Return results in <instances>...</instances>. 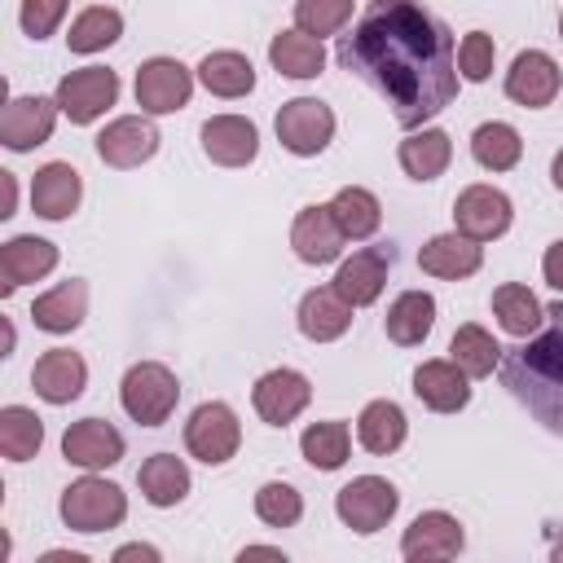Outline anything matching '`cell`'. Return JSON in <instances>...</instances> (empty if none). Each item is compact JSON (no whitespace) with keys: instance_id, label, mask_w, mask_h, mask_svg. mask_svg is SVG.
<instances>
[{"instance_id":"15","label":"cell","mask_w":563,"mask_h":563,"mask_svg":"<svg viewBox=\"0 0 563 563\" xmlns=\"http://www.w3.org/2000/svg\"><path fill=\"white\" fill-rule=\"evenodd\" d=\"M62 457L79 471H106V466L123 462V435L106 418H79L62 435Z\"/></svg>"},{"instance_id":"43","label":"cell","mask_w":563,"mask_h":563,"mask_svg":"<svg viewBox=\"0 0 563 563\" xmlns=\"http://www.w3.org/2000/svg\"><path fill=\"white\" fill-rule=\"evenodd\" d=\"M66 4H70V0H22L18 22H22V31H26L31 40H48V35L62 26Z\"/></svg>"},{"instance_id":"11","label":"cell","mask_w":563,"mask_h":563,"mask_svg":"<svg viewBox=\"0 0 563 563\" xmlns=\"http://www.w3.org/2000/svg\"><path fill=\"white\" fill-rule=\"evenodd\" d=\"M510 220H515V207L493 185H466L457 194V202H453V229L466 233V238H475V242L501 238L510 229Z\"/></svg>"},{"instance_id":"49","label":"cell","mask_w":563,"mask_h":563,"mask_svg":"<svg viewBox=\"0 0 563 563\" xmlns=\"http://www.w3.org/2000/svg\"><path fill=\"white\" fill-rule=\"evenodd\" d=\"M550 559L563 563V523H559V537H554V545H550Z\"/></svg>"},{"instance_id":"16","label":"cell","mask_w":563,"mask_h":563,"mask_svg":"<svg viewBox=\"0 0 563 563\" xmlns=\"http://www.w3.org/2000/svg\"><path fill=\"white\" fill-rule=\"evenodd\" d=\"M343 242H347V233L339 229L330 202L303 207L295 216V224H290V246H295V255L303 264H334L343 255Z\"/></svg>"},{"instance_id":"18","label":"cell","mask_w":563,"mask_h":563,"mask_svg":"<svg viewBox=\"0 0 563 563\" xmlns=\"http://www.w3.org/2000/svg\"><path fill=\"white\" fill-rule=\"evenodd\" d=\"M462 523L449 515V510H422L405 537H400V554L409 563H440V559H453L462 550Z\"/></svg>"},{"instance_id":"33","label":"cell","mask_w":563,"mask_h":563,"mask_svg":"<svg viewBox=\"0 0 563 563\" xmlns=\"http://www.w3.org/2000/svg\"><path fill=\"white\" fill-rule=\"evenodd\" d=\"M493 317H497V325H501L506 334L528 339V334H537V330H541L545 308L537 303V295H532L528 286L506 282V286H497V290H493Z\"/></svg>"},{"instance_id":"51","label":"cell","mask_w":563,"mask_h":563,"mask_svg":"<svg viewBox=\"0 0 563 563\" xmlns=\"http://www.w3.org/2000/svg\"><path fill=\"white\" fill-rule=\"evenodd\" d=\"M559 40H563V13H559Z\"/></svg>"},{"instance_id":"9","label":"cell","mask_w":563,"mask_h":563,"mask_svg":"<svg viewBox=\"0 0 563 563\" xmlns=\"http://www.w3.org/2000/svg\"><path fill=\"white\" fill-rule=\"evenodd\" d=\"M136 106L145 114H172L180 106H189V92H194V70L176 57H150L141 62L136 70Z\"/></svg>"},{"instance_id":"39","label":"cell","mask_w":563,"mask_h":563,"mask_svg":"<svg viewBox=\"0 0 563 563\" xmlns=\"http://www.w3.org/2000/svg\"><path fill=\"white\" fill-rule=\"evenodd\" d=\"M299 449H303L308 466H317V471H339V466L347 462L352 431H347V422H339V418H330V422H312V427H303Z\"/></svg>"},{"instance_id":"48","label":"cell","mask_w":563,"mask_h":563,"mask_svg":"<svg viewBox=\"0 0 563 563\" xmlns=\"http://www.w3.org/2000/svg\"><path fill=\"white\" fill-rule=\"evenodd\" d=\"M550 176H554V189L563 194V150L554 154V163H550Z\"/></svg>"},{"instance_id":"29","label":"cell","mask_w":563,"mask_h":563,"mask_svg":"<svg viewBox=\"0 0 563 563\" xmlns=\"http://www.w3.org/2000/svg\"><path fill=\"white\" fill-rule=\"evenodd\" d=\"M431 325H435V299H431L427 290H405V295H396L391 308H387V321H383L387 339L400 343V347H418V343L431 334Z\"/></svg>"},{"instance_id":"47","label":"cell","mask_w":563,"mask_h":563,"mask_svg":"<svg viewBox=\"0 0 563 563\" xmlns=\"http://www.w3.org/2000/svg\"><path fill=\"white\" fill-rule=\"evenodd\" d=\"M251 554H268V559H286V554H282V545H246V550H242V559H251Z\"/></svg>"},{"instance_id":"40","label":"cell","mask_w":563,"mask_h":563,"mask_svg":"<svg viewBox=\"0 0 563 563\" xmlns=\"http://www.w3.org/2000/svg\"><path fill=\"white\" fill-rule=\"evenodd\" d=\"M356 0H295V26L308 35H334L352 22Z\"/></svg>"},{"instance_id":"23","label":"cell","mask_w":563,"mask_h":563,"mask_svg":"<svg viewBox=\"0 0 563 563\" xmlns=\"http://www.w3.org/2000/svg\"><path fill=\"white\" fill-rule=\"evenodd\" d=\"M295 321H299V334H303V339H312V343H334V339H343L347 325H352V303H347L334 286H317V290H308V295L299 299Z\"/></svg>"},{"instance_id":"14","label":"cell","mask_w":563,"mask_h":563,"mask_svg":"<svg viewBox=\"0 0 563 563\" xmlns=\"http://www.w3.org/2000/svg\"><path fill=\"white\" fill-rule=\"evenodd\" d=\"M559 88H563V70H559V62H554L550 53H541V48H523V53L510 62V70H506V97L519 101L523 110L550 106V101L559 97Z\"/></svg>"},{"instance_id":"21","label":"cell","mask_w":563,"mask_h":563,"mask_svg":"<svg viewBox=\"0 0 563 563\" xmlns=\"http://www.w3.org/2000/svg\"><path fill=\"white\" fill-rule=\"evenodd\" d=\"M202 154L220 167H246L260 154V132L242 114H211L202 123Z\"/></svg>"},{"instance_id":"22","label":"cell","mask_w":563,"mask_h":563,"mask_svg":"<svg viewBox=\"0 0 563 563\" xmlns=\"http://www.w3.org/2000/svg\"><path fill=\"white\" fill-rule=\"evenodd\" d=\"M479 264H484V246L475 238L457 233V229L427 238L422 251H418V268L431 273V277H444V282H462V277L479 273Z\"/></svg>"},{"instance_id":"6","label":"cell","mask_w":563,"mask_h":563,"mask_svg":"<svg viewBox=\"0 0 563 563\" xmlns=\"http://www.w3.org/2000/svg\"><path fill=\"white\" fill-rule=\"evenodd\" d=\"M334 510H339V519H343L352 532L369 537V532L387 528V519L400 510V493H396V484L383 479V475H356L352 484H343V488L334 493Z\"/></svg>"},{"instance_id":"46","label":"cell","mask_w":563,"mask_h":563,"mask_svg":"<svg viewBox=\"0 0 563 563\" xmlns=\"http://www.w3.org/2000/svg\"><path fill=\"white\" fill-rule=\"evenodd\" d=\"M0 185H4V220L13 216V207H18V180H13V172H0Z\"/></svg>"},{"instance_id":"24","label":"cell","mask_w":563,"mask_h":563,"mask_svg":"<svg viewBox=\"0 0 563 563\" xmlns=\"http://www.w3.org/2000/svg\"><path fill=\"white\" fill-rule=\"evenodd\" d=\"M413 396L435 413H457L471 400V378L457 361H422L413 369Z\"/></svg>"},{"instance_id":"3","label":"cell","mask_w":563,"mask_h":563,"mask_svg":"<svg viewBox=\"0 0 563 563\" xmlns=\"http://www.w3.org/2000/svg\"><path fill=\"white\" fill-rule=\"evenodd\" d=\"M119 400H123V413L132 422L163 427L176 413L180 383H176V374L163 361H136V365H128V374L119 383Z\"/></svg>"},{"instance_id":"12","label":"cell","mask_w":563,"mask_h":563,"mask_svg":"<svg viewBox=\"0 0 563 563\" xmlns=\"http://www.w3.org/2000/svg\"><path fill=\"white\" fill-rule=\"evenodd\" d=\"M57 114H62V106L48 101V97H35V92L4 101V114H0V141H4V150L26 154V150L44 145L53 136V128H57Z\"/></svg>"},{"instance_id":"35","label":"cell","mask_w":563,"mask_h":563,"mask_svg":"<svg viewBox=\"0 0 563 563\" xmlns=\"http://www.w3.org/2000/svg\"><path fill=\"white\" fill-rule=\"evenodd\" d=\"M449 361H457V365L466 369V378H488V374L501 365V343H497L484 325L466 321V325H457L453 339H449Z\"/></svg>"},{"instance_id":"27","label":"cell","mask_w":563,"mask_h":563,"mask_svg":"<svg viewBox=\"0 0 563 563\" xmlns=\"http://www.w3.org/2000/svg\"><path fill=\"white\" fill-rule=\"evenodd\" d=\"M268 62H273V70L286 75V79H317V75L325 70V48H321L317 35H308V31L295 26V31H277V35H273Z\"/></svg>"},{"instance_id":"26","label":"cell","mask_w":563,"mask_h":563,"mask_svg":"<svg viewBox=\"0 0 563 563\" xmlns=\"http://www.w3.org/2000/svg\"><path fill=\"white\" fill-rule=\"evenodd\" d=\"M84 317H88V282L84 277H66L53 290L35 295V303H31V321L44 334H70Z\"/></svg>"},{"instance_id":"13","label":"cell","mask_w":563,"mask_h":563,"mask_svg":"<svg viewBox=\"0 0 563 563\" xmlns=\"http://www.w3.org/2000/svg\"><path fill=\"white\" fill-rule=\"evenodd\" d=\"M158 150V128L145 119V114H123V119H110L101 132H97V158L106 167H141L145 158H154Z\"/></svg>"},{"instance_id":"5","label":"cell","mask_w":563,"mask_h":563,"mask_svg":"<svg viewBox=\"0 0 563 563\" xmlns=\"http://www.w3.org/2000/svg\"><path fill=\"white\" fill-rule=\"evenodd\" d=\"M242 444V422L224 400H202L185 422V449L189 457L207 466H224Z\"/></svg>"},{"instance_id":"7","label":"cell","mask_w":563,"mask_h":563,"mask_svg":"<svg viewBox=\"0 0 563 563\" xmlns=\"http://www.w3.org/2000/svg\"><path fill=\"white\" fill-rule=\"evenodd\" d=\"M62 114L70 123H97L114 101H119V75L110 66H84V70H70L57 79V97Z\"/></svg>"},{"instance_id":"50","label":"cell","mask_w":563,"mask_h":563,"mask_svg":"<svg viewBox=\"0 0 563 563\" xmlns=\"http://www.w3.org/2000/svg\"><path fill=\"white\" fill-rule=\"evenodd\" d=\"M378 4H409V0H378Z\"/></svg>"},{"instance_id":"28","label":"cell","mask_w":563,"mask_h":563,"mask_svg":"<svg viewBox=\"0 0 563 563\" xmlns=\"http://www.w3.org/2000/svg\"><path fill=\"white\" fill-rule=\"evenodd\" d=\"M396 158H400L405 176H413V180H435V176H444V167H449V158H453V141H449L444 128H413V132L400 141Z\"/></svg>"},{"instance_id":"36","label":"cell","mask_w":563,"mask_h":563,"mask_svg":"<svg viewBox=\"0 0 563 563\" xmlns=\"http://www.w3.org/2000/svg\"><path fill=\"white\" fill-rule=\"evenodd\" d=\"M471 154H475V163L484 172H510L523 158V141H519V132L510 123L488 119V123H479L471 132Z\"/></svg>"},{"instance_id":"17","label":"cell","mask_w":563,"mask_h":563,"mask_svg":"<svg viewBox=\"0 0 563 563\" xmlns=\"http://www.w3.org/2000/svg\"><path fill=\"white\" fill-rule=\"evenodd\" d=\"M391 246H361V251H352V260H343L339 264V273H334V290L352 303V308H365V303H374L378 295H383V286H387V273H391Z\"/></svg>"},{"instance_id":"37","label":"cell","mask_w":563,"mask_h":563,"mask_svg":"<svg viewBox=\"0 0 563 563\" xmlns=\"http://www.w3.org/2000/svg\"><path fill=\"white\" fill-rule=\"evenodd\" d=\"M119 35H123V13L110 9V4H88V9L70 22L66 44H70V53H84V57H88V53L110 48Z\"/></svg>"},{"instance_id":"41","label":"cell","mask_w":563,"mask_h":563,"mask_svg":"<svg viewBox=\"0 0 563 563\" xmlns=\"http://www.w3.org/2000/svg\"><path fill=\"white\" fill-rule=\"evenodd\" d=\"M255 515L268 523V528H295L303 519V497L282 484V479H268L260 493H255Z\"/></svg>"},{"instance_id":"38","label":"cell","mask_w":563,"mask_h":563,"mask_svg":"<svg viewBox=\"0 0 563 563\" xmlns=\"http://www.w3.org/2000/svg\"><path fill=\"white\" fill-rule=\"evenodd\" d=\"M40 444H44V422H40V413L26 409V405H4V409H0V453H4L9 462H26V457L40 453Z\"/></svg>"},{"instance_id":"19","label":"cell","mask_w":563,"mask_h":563,"mask_svg":"<svg viewBox=\"0 0 563 563\" xmlns=\"http://www.w3.org/2000/svg\"><path fill=\"white\" fill-rule=\"evenodd\" d=\"M57 268V246L48 242V238H35V233H18V238H9L4 246H0V295L9 299L18 286H26V282H40V277H48Z\"/></svg>"},{"instance_id":"25","label":"cell","mask_w":563,"mask_h":563,"mask_svg":"<svg viewBox=\"0 0 563 563\" xmlns=\"http://www.w3.org/2000/svg\"><path fill=\"white\" fill-rule=\"evenodd\" d=\"M79 198H84V180H79V172L70 163H44L35 172V180H31V211L44 216V220L75 216Z\"/></svg>"},{"instance_id":"1","label":"cell","mask_w":563,"mask_h":563,"mask_svg":"<svg viewBox=\"0 0 563 563\" xmlns=\"http://www.w3.org/2000/svg\"><path fill=\"white\" fill-rule=\"evenodd\" d=\"M339 66L365 79L400 128H427L457 97L453 31L418 4H378L339 35Z\"/></svg>"},{"instance_id":"45","label":"cell","mask_w":563,"mask_h":563,"mask_svg":"<svg viewBox=\"0 0 563 563\" xmlns=\"http://www.w3.org/2000/svg\"><path fill=\"white\" fill-rule=\"evenodd\" d=\"M123 559H145V563H158V550H154V545L132 541V545H119V550H114V563H123Z\"/></svg>"},{"instance_id":"2","label":"cell","mask_w":563,"mask_h":563,"mask_svg":"<svg viewBox=\"0 0 563 563\" xmlns=\"http://www.w3.org/2000/svg\"><path fill=\"white\" fill-rule=\"evenodd\" d=\"M501 387L554 435H563V325L528 334L519 347H501Z\"/></svg>"},{"instance_id":"10","label":"cell","mask_w":563,"mask_h":563,"mask_svg":"<svg viewBox=\"0 0 563 563\" xmlns=\"http://www.w3.org/2000/svg\"><path fill=\"white\" fill-rule=\"evenodd\" d=\"M308 400H312V383L290 365L260 374L251 387V405L268 427H290L308 409Z\"/></svg>"},{"instance_id":"4","label":"cell","mask_w":563,"mask_h":563,"mask_svg":"<svg viewBox=\"0 0 563 563\" xmlns=\"http://www.w3.org/2000/svg\"><path fill=\"white\" fill-rule=\"evenodd\" d=\"M57 510H62V523L70 532H110V528H119L128 519V497H123L119 484H110V479L88 471L84 479L62 488V506Z\"/></svg>"},{"instance_id":"42","label":"cell","mask_w":563,"mask_h":563,"mask_svg":"<svg viewBox=\"0 0 563 563\" xmlns=\"http://www.w3.org/2000/svg\"><path fill=\"white\" fill-rule=\"evenodd\" d=\"M493 62H497V44L488 31H471L462 44H457V75L471 79V84H484L493 75Z\"/></svg>"},{"instance_id":"32","label":"cell","mask_w":563,"mask_h":563,"mask_svg":"<svg viewBox=\"0 0 563 563\" xmlns=\"http://www.w3.org/2000/svg\"><path fill=\"white\" fill-rule=\"evenodd\" d=\"M198 79L216 97H246L255 88V66L238 48H216V53H207L198 62Z\"/></svg>"},{"instance_id":"30","label":"cell","mask_w":563,"mask_h":563,"mask_svg":"<svg viewBox=\"0 0 563 563\" xmlns=\"http://www.w3.org/2000/svg\"><path fill=\"white\" fill-rule=\"evenodd\" d=\"M405 435H409V418H405V409L396 400H369L361 409V418H356V440L378 457L396 453L405 444Z\"/></svg>"},{"instance_id":"8","label":"cell","mask_w":563,"mask_h":563,"mask_svg":"<svg viewBox=\"0 0 563 563\" xmlns=\"http://www.w3.org/2000/svg\"><path fill=\"white\" fill-rule=\"evenodd\" d=\"M277 141L299 154V158H317L330 141H334V110L317 97H295L277 110Z\"/></svg>"},{"instance_id":"20","label":"cell","mask_w":563,"mask_h":563,"mask_svg":"<svg viewBox=\"0 0 563 563\" xmlns=\"http://www.w3.org/2000/svg\"><path fill=\"white\" fill-rule=\"evenodd\" d=\"M31 387H35V396L48 400V405H70V400H79L84 387H88V365H84V356L70 352V347H48V352L35 361V369H31Z\"/></svg>"},{"instance_id":"34","label":"cell","mask_w":563,"mask_h":563,"mask_svg":"<svg viewBox=\"0 0 563 563\" xmlns=\"http://www.w3.org/2000/svg\"><path fill=\"white\" fill-rule=\"evenodd\" d=\"M330 211H334L339 229H343L352 242L374 238L378 224H383V207H378V198H374L365 185H343V189L330 198Z\"/></svg>"},{"instance_id":"31","label":"cell","mask_w":563,"mask_h":563,"mask_svg":"<svg viewBox=\"0 0 563 563\" xmlns=\"http://www.w3.org/2000/svg\"><path fill=\"white\" fill-rule=\"evenodd\" d=\"M136 484H141V493H145L150 506L167 510V506L185 501V493H189V466L176 453H154V457L141 462Z\"/></svg>"},{"instance_id":"44","label":"cell","mask_w":563,"mask_h":563,"mask_svg":"<svg viewBox=\"0 0 563 563\" xmlns=\"http://www.w3.org/2000/svg\"><path fill=\"white\" fill-rule=\"evenodd\" d=\"M541 273H545V282H550L554 290H563V238L545 246V255H541Z\"/></svg>"}]
</instances>
